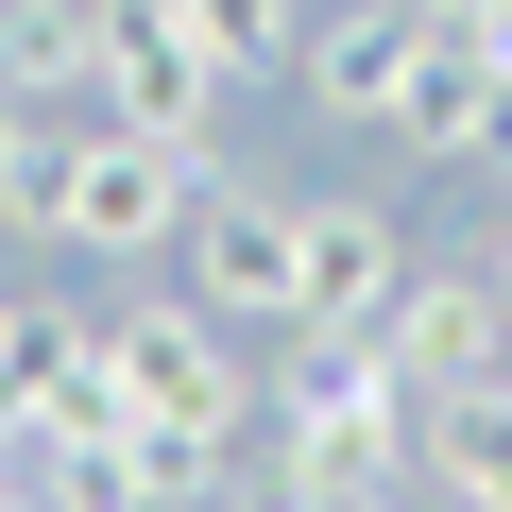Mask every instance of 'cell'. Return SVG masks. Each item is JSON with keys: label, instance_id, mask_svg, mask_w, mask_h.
Instances as JSON below:
<instances>
[{"label": "cell", "instance_id": "obj_1", "mask_svg": "<svg viewBox=\"0 0 512 512\" xmlns=\"http://www.w3.org/2000/svg\"><path fill=\"white\" fill-rule=\"evenodd\" d=\"M291 444V478L342 512V495H376V478H427V393H410V359L393 342H308L291 325V359H274V410H256Z\"/></svg>", "mask_w": 512, "mask_h": 512}, {"label": "cell", "instance_id": "obj_2", "mask_svg": "<svg viewBox=\"0 0 512 512\" xmlns=\"http://www.w3.org/2000/svg\"><path fill=\"white\" fill-rule=\"evenodd\" d=\"M188 188H205V154H171V137H137V120H69L52 171H35V222H52L69 256H171V239H188Z\"/></svg>", "mask_w": 512, "mask_h": 512}, {"label": "cell", "instance_id": "obj_3", "mask_svg": "<svg viewBox=\"0 0 512 512\" xmlns=\"http://www.w3.org/2000/svg\"><path fill=\"white\" fill-rule=\"evenodd\" d=\"M120 393H137V427H205V444H239L256 410H274V376L239 359V325L205 291H137L120 308Z\"/></svg>", "mask_w": 512, "mask_h": 512}, {"label": "cell", "instance_id": "obj_4", "mask_svg": "<svg viewBox=\"0 0 512 512\" xmlns=\"http://www.w3.org/2000/svg\"><path fill=\"white\" fill-rule=\"evenodd\" d=\"M86 120H137V137L205 154V120H222V52L188 35V0H103V18H86Z\"/></svg>", "mask_w": 512, "mask_h": 512}, {"label": "cell", "instance_id": "obj_5", "mask_svg": "<svg viewBox=\"0 0 512 512\" xmlns=\"http://www.w3.org/2000/svg\"><path fill=\"white\" fill-rule=\"evenodd\" d=\"M188 291H205L222 325H291V308H308V205L256 188V171H205V188H188Z\"/></svg>", "mask_w": 512, "mask_h": 512}, {"label": "cell", "instance_id": "obj_6", "mask_svg": "<svg viewBox=\"0 0 512 512\" xmlns=\"http://www.w3.org/2000/svg\"><path fill=\"white\" fill-rule=\"evenodd\" d=\"M410 52H427V0H308L291 103H308V120H393V103H410Z\"/></svg>", "mask_w": 512, "mask_h": 512}, {"label": "cell", "instance_id": "obj_7", "mask_svg": "<svg viewBox=\"0 0 512 512\" xmlns=\"http://www.w3.org/2000/svg\"><path fill=\"white\" fill-rule=\"evenodd\" d=\"M376 342L410 359V393H478V376H512V291H495V274H427V256H410V291H393Z\"/></svg>", "mask_w": 512, "mask_h": 512}, {"label": "cell", "instance_id": "obj_8", "mask_svg": "<svg viewBox=\"0 0 512 512\" xmlns=\"http://www.w3.org/2000/svg\"><path fill=\"white\" fill-rule=\"evenodd\" d=\"M376 137H393V154H427V171H512V86H495V69H478L444 18H427V52H410V103H393Z\"/></svg>", "mask_w": 512, "mask_h": 512}, {"label": "cell", "instance_id": "obj_9", "mask_svg": "<svg viewBox=\"0 0 512 512\" xmlns=\"http://www.w3.org/2000/svg\"><path fill=\"white\" fill-rule=\"evenodd\" d=\"M393 291H410V222L393 205H308V342H376L393 325Z\"/></svg>", "mask_w": 512, "mask_h": 512}, {"label": "cell", "instance_id": "obj_10", "mask_svg": "<svg viewBox=\"0 0 512 512\" xmlns=\"http://www.w3.org/2000/svg\"><path fill=\"white\" fill-rule=\"evenodd\" d=\"M427 495L444 512H512V376L427 393Z\"/></svg>", "mask_w": 512, "mask_h": 512}, {"label": "cell", "instance_id": "obj_11", "mask_svg": "<svg viewBox=\"0 0 512 512\" xmlns=\"http://www.w3.org/2000/svg\"><path fill=\"white\" fill-rule=\"evenodd\" d=\"M188 35L222 52V86H256V69L291 86V35H308V0H188Z\"/></svg>", "mask_w": 512, "mask_h": 512}, {"label": "cell", "instance_id": "obj_12", "mask_svg": "<svg viewBox=\"0 0 512 512\" xmlns=\"http://www.w3.org/2000/svg\"><path fill=\"white\" fill-rule=\"evenodd\" d=\"M52 137H69V120H52L18 69H0V222H35V171H52Z\"/></svg>", "mask_w": 512, "mask_h": 512}, {"label": "cell", "instance_id": "obj_13", "mask_svg": "<svg viewBox=\"0 0 512 512\" xmlns=\"http://www.w3.org/2000/svg\"><path fill=\"white\" fill-rule=\"evenodd\" d=\"M342 512H444V495H427V478H376V495H342Z\"/></svg>", "mask_w": 512, "mask_h": 512}, {"label": "cell", "instance_id": "obj_14", "mask_svg": "<svg viewBox=\"0 0 512 512\" xmlns=\"http://www.w3.org/2000/svg\"><path fill=\"white\" fill-rule=\"evenodd\" d=\"M0 512H69V495H52V478H35V461H18V478H0Z\"/></svg>", "mask_w": 512, "mask_h": 512}, {"label": "cell", "instance_id": "obj_15", "mask_svg": "<svg viewBox=\"0 0 512 512\" xmlns=\"http://www.w3.org/2000/svg\"><path fill=\"white\" fill-rule=\"evenodd\" d=\"M478 274H495V291H512V222H495V239H478Z\"/></svg>", "mask_w": 512, "mask_h": 512}, {"label": "cell", "instance_id": "obj_16", "mask_svg": "<svg viewBox=\"0 0 512 512\" xmlns=\"http://www.w3.org/2000/svg\"><path fill=\"white\" fill-rule=\"evenodd\" d=\"M69 512H137V495H69Z\"/></svg>", "mask_w": 512, "mask_h": 512}]
</instances>
